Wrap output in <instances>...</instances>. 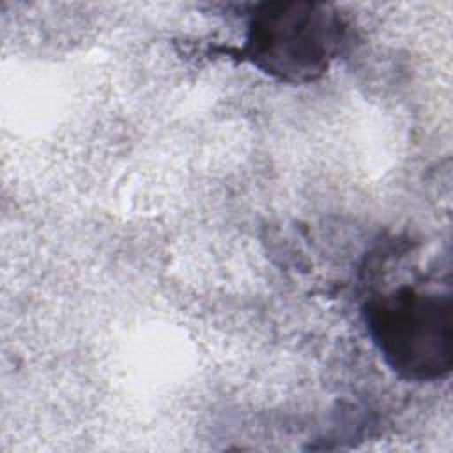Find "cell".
I'll use <instances>...</instances> for the list:
<instances>
[{"mask_svg":"<svg viewBox=\"0 0 453 453\" xmlns=\"http://www.w3.org/2000/svg\"><path fill=\"white\" fill-rule=\"evenodd\" d=\"M349 44V23L331 4L260 2L250 11L241 55L264 74L304 85L322 78Z\"/></svg>","mask_w":453,"mask_h":453,"instance_id":"6da1fadb","label":"cell"},{"mask_svg":"<svg viewBox=\"0 0 453 453\" xmlns=\"http://www.w3.org/2000/svg\"><path fill=\"white\" fill-rule=\"evenodd\" d=\"M363 322L386 366L409 382H434L453 366V297L412 285L370 296Z\"/></svg>","mask_w":453,"mask_h":453,"instance_id":"7a4b0ae2","label":"cell"}]
</instances>
